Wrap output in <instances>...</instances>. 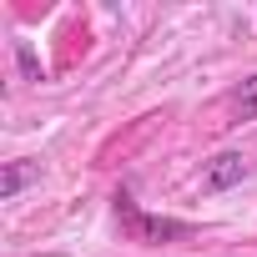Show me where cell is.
I'll list each match as a JSON object with an SVG mask.
<instances>
[{
	"instance_id": "1",
	"label": "cell",
	"mask_w": 257,
	"mask_h": 257,
	"mask_svg": "<svg viewBox=\"0 0 257 257\" xmlns=\"http://www.w3.org/2000/svg\"><path fill=\"white\" fill-rule=\"evenodd\" d=\"M116 217H121V227H126V237L132 242H142V247H162V242H187L192 237V222H177V217H152V212H142L132 197H116Z\"/></svg>"
},
{
	"instance_id": "2",
	"label": "cell",
	"mask_w": 257,
	"mask_h": 257,
	"mask_svg": "<svg viewBox=\"0 0 257 257\" xmlns=\"http://www.w3.org/2000/svg\"><path fill=\"white\" fill-rule=\"evenodd\" d=\"M242 177H247V162H242L237 152H222V157L207 162V172H202V192H227V187H237Z\"/></svg>"
},
{
	"instance_id": "3",
	"label": "cell",
	"mask_w": 257,
	"mask_h": 257,
	"mask_svg": "<svg viewBox=\"0 0 257 257\" xmlns=\"http://www.w3.org/2000/svg\"><path fill=\"white\" fill-rule=\"evenodd\" d=\"M36 177H41V167H36V162H11V167H6V177H0V202H16V197H21V187H26V182H36Z\"/></svg>"
},
{
	"instance_id": "4",
	"label": "cell",
	"mask_w": 257,
	"mask_h": 257,
	"mask_svg": "<svg viewBox=\"0 0 257 257\" xmlns=\"http://www.w3.org/2000/svg\"><path fill=\"white\" fill-rule=\"evenodd\" d=\"M232 121H257V76H247L232 91Z\"/></svg>"
},
{
	"instance_id": "5",
	"label": "cell",
	"mask_w": 257,
	"mask_h": 257,
	"mask_svg": "<svg viewBox=\"0 0 257 257\" xmlns=\"http://www.w3.org/2000/svg\"><path fill=\"white\" fill-rule=\"evenodd\" d=\"M16 56H21V71H26V81H41V66H36V51H31L26 41L16 46Z\"/></svg>"
}]
</instances>
